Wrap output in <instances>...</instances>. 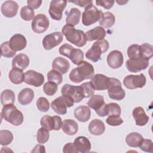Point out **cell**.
Segmentation results:
<instances>
[{
	"mask_svg": "<svg viewBox=\"0 0 153 153\" xmlns=\"http://www.w3.org/2000/svg\"><path fill=\"white\" fill-rule=\"evenodd\" d=\"M94 74L93 66L86 61H82L78 67L73 69L69 74V79L75 83H79L84 79H91Z\"/></svg>",
	"mask_w": 153,
	"mask_h": 153,
	"instance_id": "1",
	"label": "cell"
},
{
	"mask_svg": "<svg viewBox=\"0 0 153 153\" xmlns=\"http://www.w3.org/2000/svg\"><path fill=\"white\" fill-rule=\"evenodd\" d=\"M62 33L66 40L78 47H83L87 43L85 33L81 30L76 29L72 25H65L62 29Z\"/></svg>",
	"mask_w": 153,
	"mask_h": 153,
	"instance_id": "2",
	"label": "cell"
},
{
	"mask_svg": "<svg viewBox=\"0 0 153 153\" xmlns=\"http://www.w3.org/2000/svg\"><path fill=\"white\" fill-rule=\"evenodd\" d=\"M2 117L11 124L18 126L23 122V115L13 104L4 106L1 111Z\"/></svg>",
	"mask_w": 153,
	"mask_h": 153,
	"instance_id": "3",
	"label": "cell"
},
{
	"mask_svg": "<svg viewBox=\"0 0 153 153\" xmlns=\"http://www.w3.org/2000/svg\"><path fill=\"white\" fill-rule=\"evenodd\" d=\"M109 47V42L105 39H100L93 43L90 48L85 53V57L93 62H97L101 59L102 54L108 51Z\"/></svg>",
	"mask_w": 153,
	"mask_h": 153,
	"instance_id": "4",
	"label": "cell"
},
{
	"mask_svg": "<svg viewBox=\"0 0 153 153\" xmlns=\"http://www.w3.org/2000/svg\"><path fill=\"white\" fill-rule=\"evenodd\" d=\"M119 79L115 78H109L108 93L109 97L115 100H121L126 96V92L121 87Z\"/></svg>",
	"mask_w": 153,
	"mask_h": 153,
	"instance_id": "5",
	"label": "cell"
},
{
	"mask_svg": "<svg viewBox=\"0 0 153 153\" xmlns=\"http://www.w3.org/2000/svg\"><path fill=\"white\" fill-rule=\"evenodd\" d=\"M103 13L102 11L99 10L96 6L93 5L85 8L83 11L82 14V23L86 26L91 25L100 19Z\"/></svg>",
	"mask_w": 153,
	"mask_h": 153,
	"instance_id": "6",
	"label": "cell"
},
{
	"mask_svg": "<svg viewBox=\"0 0 153 153\" xmlns=\"http://www.w3.org/2000/svg\"><path fill=\"white\" fill-rule=\"evenodd\" d=\"M74 101L68 96H61L51 103V106L54 111L59 115H65L67 113V108L74 106Z\"/></svg>",
	"mask_w": 153,
	"mask_h": 153,
	"instance_id": "7",
	"label": "cell"
},
{
	"mask_svg": "<svg viewBox=\"0 0 153 153\" xmlns=\"http://www.w3.org/2000/svg\"><path fill=\"white\" fill-rule=\"evenodd\" d=\"M61 93L71 98L74 103H78L84 98L81 85L76 86L66 84L62 87Z\"/></svg>",
	"mask_w": 153,
	"mask_h": 153,
	"instance_id": "8",
	"label": "cell"
},
{
	"mask_svg": "<svg viewBox=\"0 0 153 153\" xmlns=\"http://www.w3.org/2000/svg\"><path fill=\"white\" fill-rule=\"evenodd\" d=\"M146 79L143 74L139 75H129L123 79L124 86L130 90L142 88L146 84Z\"/></svg>",
	"mask_w": 153,
	"mask_h": 153,
	"instance_id": "9",
	"label": "cell"
},
{
	"mask_svg": "<svg viewBox=\"0 0 153 153\" xmlns=\"http://www.w3.org/2000/svg\"><path fill=\"white\" fill-rule=\"evenodd\" d=\"M62 118L58 116L55 115L51 117L50 115H44L40 121L41 127L46 128L48 131L51 130H59L62 125Z\"/></svg>",
	"mask_w": 153,
	"mask_h": 153,
	"instance_id": "10",
	"label": "cell"
},
{
	"mask_svg": "<svg viewBox=\"0 0 153 153\" xmlns=\"http://www.w3.org/2000/svg\"><path fill=\"white\" fill-rule=\"evenodd\" d=\"M66 4V1H51L50 2L48 10V13L50 17L54 20H60L62 18V13L65 10Z\"/></svg>",
	"mask_w": 153,
	"mask_h": 153,
	"instance_id": "11",
	"label": "cell"
},
{
	"mask_svg": "<svg viewBox=\"0 0 153 153\" xmlns=\"http://www.w3.org/2000/svg\"><path fill=\"white\" fill-rule=\"evenodd\" d=\"M63 39V35L60 32H54L47 35L42 40V45L45 50H50L59 45Z\"/></svg>",
	"mask_w": 153,
	"mask_h": 153,
	"instance_id": "12",
	"label": "cell"
},
{
	"mask_svg": "<svg viewBox=\"0 0 153 153\" xmlns=\"http://www.w3.org/2000/svg\"><path fill=\"white\" fill-rule=\"evenodd\" d=\"M49 20L45 14H38L32 21V29L36 33H42L47 30L49 27Z\"/></svg>",
	"mask_w": 153,
	"mask_h": 153,
	"instance_id": "13",
	"label": "cell"
},
{
	"mask_svg": "<svg viewBox=\"0 0 153 153\" xmlns=\"http://www.w3.org/2000/svg\"><path fill=\"white\" fill-rule=\"evenodd\" d=\"M24 82L36 87H40L44 82V75L33 70H29L25 73Z\"/></svg>",
	"mask_w": 153,
	"mask_h": 153,
	"instance_id": "14",
	"label": "cell"
},
{
	"mask_svg": "<svg viewBox=\"0 0 153 153\" xmlns=\"http://www.w3.org/2000/svg\"><path fill=\"white\" fill-rule=\"evenodd\" d=\"M149 60L142 58L136 59H128L126 63L127 70L131 72H139L148 68Z\"/></svg>",
	"mask_w": 153,
	"mask_h": 153,
	"instance_id": "15",
	"label": "cell"
},
{
	"mask_svg": "<svg viewBox=\"0 0 153 153\" xmlns=\"http://www.w3.org/2000/svg\"><path fill=\"white\" fill-rule=\"evenodd\" d=\"M123 55L120 51L113 50L107 56V63L108 66L112 69L120 68L123 64Z\"/></svg>",
	"mask_w": 153,
	"mask_h": 153,
	"instance_id": "16",
	"label": "cell"
},
{
	"mask_svg": "<svg viewBox=\"0 0 153 153\" xmlns=\"http://www.w3.org/2000/svg\"><path fill=\"white\" fill-rule=\"evenodd\" d=\"M109 77L101 74H97L91 78L90 84L94 90H105L108 89Z\"/></svg>",
	"mask_w": 153,
	"mask_h": 153,
	"instance_id": "17",
	"label": "cell"
},
{
	"mask_svg": "<svg viewBox=\"0 0 153 153\" xmlns=\"http://www.w3.org/2000/svg\"><path fill=\"white\" fill-rule=\"evenodd\" d=\"M19 9V5L14 1H6L1 5V13L8 18H11L16 16Z\"/></svg>",
	"mask_w": 153,
	"mask_h": 153,
	"instance_id": "18",
	"label": "cell"
},
{
	"mask_svg": "<svg viewBox=\"0 0 153 153\" xmlns=\"http://www.w3.org/2000/svg\"><path fill=\"white\" fill-rule=\"evenodd\" d=\"M9 45L14 51H21L26 47L27 40L24 35L16 33L11 37Z\"/></svg>",
	"mask_w": 153,
	"mask_h": 153,
	"instance_id": "19",
	"label": "cell"
},
{
	"mask_svg": "<svg viewBox=\"0 0 153 153\" xmlns=\"http://www.w3.org/2000/svg\"><path fill=\"white\" fill-rule=\"evenodd\" d=\"M132 115L135 120L136 124L139 126L146 125L149 121V117L146 114L144 109L140 106H137L133 109Z\"/></svg>",
	"mask_w": 153,
	"mask_h": 153,
	"instance_id": "20",
	"label": "cell"
},
{
	"mask_svg": "<svg viewBox=\"0 0 153 153\" xmlns=\"http://www.w3.org/2000/svg\"><path fill=\"white\" fill-rule=\"evenodd\" d=\"M51 66L53 69L59 72L62 74H66L70 68L69 61L62 57H56L53 60Z\"/></svg>",
	"mask_w": 153,
	"mask_h": 153,
	"instance_id": "21",
	"label": "cell"
},
{
	"mask_svg": "<svg viewBox=\"0 0 153 153\" xmlns=\"http://www.w3.org/2000/svg\"><path fill=\"white\" fill-rule=\"evenodd\" d=\"M74 146L78 152H88L91 148V143L88 139L85 136H78L74 142Z\"/></svg>",
	"mask_w": 153,
	"mask_h": 153,
	"instance_id": "22",
	"label": "cell"
},
{
	"mask_svg": "<svg viewBox=\"0 0 153 153\" xmlns=\"http://www.w3.org/2000/svg\"><path fill=\"white\" fill-rule=\"evenodd\" d=\"M90 116L91 110L87 106H79L74 110V117L80 122L84 123L90 119Z\"/></svg>",
	"mask_w": 153,
	"mask_h": 153,
	"instance_id": "23",
	"label": "cell"
},
{
	"mask_svg": "<svg viewBox=\"0 0 153 153\" xmlns=\"http://www.w3.org/2000/svg\"><path fill=\"white\" fill-rule=\"evenodd\" d=\"M29 58L26 54L20 53L13 58L12 66L13 68H17L23 71L29 66Z\"/></svg>",
	"mask_w": 153,
	"mask_h": 153,
	"instance_id": "24",
	"label": "cell"
},
{
	"mask_svg": "<svg viewBox=\"0 0 153 153\" xmlns=\"http://www.w3.org/2000/svg\"><path fill=\"white\" fill-rule=\"evenodd\" d=\"M106 34L105 29L101 26H96L85 33L87 39L88 41L102 39L105 37Z\"/></svg>",
	"mask_w": 153,
	"mask_h": 153,
	"instance_id": "25",
	"label": "cell"
},
{
	"mask_svg": "<svg viewBox=\"0 0 153 153\" xmlns=\"http://www.w3.org/2000/svg\"><path fill=\"white\" fill-rule=\"evenodd\" d=\"M88 128L91 134L99 136L102 134L105 131V126L102 120L94 119L89 123Z\"/></svg>",
	"mask_w": 153,
	"mask_h": 153,
	"instance_id": "26",
	"label": "cell"
},
{
	"mask_svg": "<svg viewBox=\"0 0 153 153\" xmlns=\"http://www.w3.org/2000/svg\"><path fill=\"white\" fill-rule=\"evenodd\" d=\"M34 98V92L30 88L22 89L18 94V101L22 105H27L32 102Z\"/></svg>",
	"mask_w": 153,
	"mask_h": 153,
	"instance_id": "27",
	"label": "cell"
},
{
	"mask_svg": "<svg viewBox=\"0 0 153 153\" xmlns=\"http://www.w3.org/2000/svg\"><path fill=\"white\" fill-rule=\"evenodd\" d=\"M62 129L63 131L69 136L75 134L78 130V124L74 120L67 119L62 122Z\"/></svg>",
	"mask_w": 153,
	"mask_h": 153,
	"instance_id": "28",
	"label": "cell"
},
{
	"mask_svg": "<svg viewBox=\"0 0 153 153\" xmlns=\"http://www.w3.org/2000/svg\"><path fill=\"white\" fill-rule=\"evenodd\" d=\"M65 14H66V24H69L74 26L79 23L81 16V11L79 9L74 7L72 8L69 11H66Z\"/></svg>",
	"mask_w": 153,
	"mask_h": 153,
	"instance_id": "29",
	"label": "cell"
},
{
	"mask_svg": "<svg viewBox=\"0 0 153 153\" xmlns=\"http://www.w3.org/2000/svg\"><path fill=\"white\" fill-rule=\"evenodd\" d=\"M8 77L10 81L14 84H20L25 80V74L23 71L17 68H12L9 72Z\"/></svg>",
	"mask_w": 153,
	"mask_h": 153,
	"instance_id": "30",
	"label": "cell"
},
{
	"mask_svg": "<svg viewBox=\"0 0 153 153\" xmlns=\"http://www.w3.org/2000/svg\"><path fill=\"white\" fill-rule=\"evenodd\" d=\"M115 22V17L111 12L107 11L103 13L99 23L100 26L105 28L111 27Z\"/></svg>",
	"mask_w": 153,
	"mask_h": 153,
	"instance_id": "31",
	"label": "cell"
},
{
	"mask_svg": "<svg viewBox=\"0 0 153 153\" xmlns=\"http://www.w3.org/2000/svg\"><path fill=\"white\" fill-rule=\"evenodd\" d=\"M142 136L137 132H131L127 135L126 137V142L130 147L137 148L139 146L142 140Z\"/></svg>",
	"mask_w": 153,
	"mask_h": 153,
	"instance_id": "32",
	"label": "cell"
},
{
	"mask_svg": "<svg viewBox=\"0 0 153 153\" xmlns=\"http://www.w3.org/2000/svg\"><path fill=\"white\" fill-rule=\"evenodd\" d=\"M105 104V103L103 96L99 94L92 96L87 102L88 107L94 109L96 112L99 110Z\"/></svg>",
	"mask_w": 153,
	"mask_h": 153,
	"instance_id": "33",
	"label": "cell"
},
{
	"mask_svg": "<svg viewBox=\"0 0 153 153\" xmlns=\"http://www.w3.org/2000/svg\"><path fill=\"white\" fill-rule=\"evenodd\" d=\"M15 101V94L10 89H5L1 92V102L5 106L9 104H13Z\"/></svg>",
	"mask_w": 153,
	"mask_h": 153,
	"instance_id": "34",
	"label": "cell"
},
{
	"mask_svg": "<svg viewBox=\"0 0 153 153\" xmlns=\"http://www.w3.org/2000/svg\"><path fill=\"white\" fill-rule=\"evenodd\" d=\"M140 46L142 59L146 60L151 59L153 55V46L148 43H143Z\"/></svg>",
	"mask_w": 153,
	"mask_h": 153,
	"instance_id": "35",
	"label": "cell"
},
{
	"mask_svg": "<svg viewBox=\"0 0 153 153\" xmlns=\"http://www.w3.org/2000/svg\"><path fill=\"white\" fill-rule=\"evenodd\" d=\"M69 59L75 65H79L81 63L84 59L83 51L79 48H74L69 57Z\"/></svg>",
	"mask_w": 153,
	"mask_h": 153,
	"instance_id": "36",
	"label": "cell"
},
{
	"mask_svg": "<svg viewBox=\"0 0 153 153\" xmlns=\"http://www.w3.org/2000/svg\"><path fill=\"white\" fill-rule=\"evenodd\" d=\"M13 133L8 130H0V144L5 146L10 144L13 140Z\"/></svg>",
	"mask_w": 153,
	"mask_h": 153,
	"instance_id": "37",
	"label": "cell"
},
{
	"mask_svg": "<svg viewBox=\"0 0 153 153\" xmlns=\"http://www.w3.org/2000/svg\"><path fill=\"white\" fill-rule=\"evenodd\" d=\"M127 53L129 59L142 58L140 54V46L138 44H132L129 46L127 48Z\"/></svg>",
	"mask_w": 153,
	"mask_h": 153,
	"instance_id": "38",
	"label": "cell"
},
{
	"mask_svg": "<svg viewBox=\"0 0 153 153\" xmlns=\"http://www.w3.org/2000/svg\"><path fill=\"white\" fill-rule=\"evenodd\" d=\"M20 14L22 19L25 21H30L35 17L34 10L28 5L23 6L20 11Z\"/></svg>",
	"mask_w": 153,
	"mask_h": 153,
	"instance_id": "39",
	"label": "cell"
},
{
	"mask_svg": "<svg viewBox=\"0 0 153 153\" xmlns=\"http://www.w3.org/2000/svg\"><path fill=\"white\" fill-rule=\"evenodd\" d=\"M1 56L7 58H11L16 54L15 51H14L9 45V41H5L1 45Z\"/></svg>",
	"mask_w": 153,
	"mask_h": 153,
	"instance_id": "40",
	"label": "cell"
},
{
	"mask_svg": "<svg viewBox=\"0 0 153 153\" xmlns=\"http://www.w3.org/2000/svg\"><path fill=\"white\" fill-rule=\"evenodd\" d=\"M50 133L48 130L44 127L38 129L36 133V140L39 143H45L49 139Z\"/></svg>",
	"mask_w": 153,
	"mask_h": 153,
	"instance_id": "41",
	"label": "cell"
},
{
	"mask_svg": "<svg viewBox=\"0 0 153 153\" xmlns=\"http://www.w3.org/2000/svg\"><path fill=\"white\" fill-rule=\"evenodd\" d=\"M47 78L48 81L54 82L57 85L61 84L63 81L62 74L54 69H52L48 72Z\"/></svg>",
	"mask_w": 153,
	"mask_h": 153,
	"instance_id": "42",
	"label": "cell"
},
{
	"mask_svg": "<svg viewBox=\"0 0 153 153\" xmlns=\"http://www.w3.org/2000/svg\"><path fill=\"white\" fill-rule=\"evenodd\" d=\"M121 112V107L117 103L112 102L106 105V115H120Z\"/></svg>",
	"mask_w": 153,
	"mask_h": 153,
	"instance_id": "43",
	"label": "cell"
},
{
	"mask_svg": "<svg viewBox=\"0 0 153 153\" xmlns=\"http://www.w3.org/2000/svg\"><path fill=\"white\" fill-rule=\"evenodd\" d=\"M43 91L48 96H53L57 91V85L53 82L48 81L43 86Z\"/></svg>",
	"mask_w": 153,
	"mask_h": 153,
	"instance_id": "44",
	"label": "cell"
},
{
	"mask_svg": "<svg viewBox=\"0 0 153 153\" xmlns=\"http://www.w3.org/2000/svg\"><path fill=\"white\" fill-rule=\"evenodd\" d=\"M36 106L41 112H47L50 109V103L44 97H40L36 100Z\"/></svg>",
	"mask_w": 153,
	"mask_h": 153,
	"instance_id": "45",
	"label": "cell"
},
{
	"mask_svg": "<svg viewBox=\"0 0 153 153\" xmlns=\"http://www.w3.org/2000/svg\"><path fill=\"white\" fill-rule=\"evenodd\" d=\"M81 86L82 87V90L84 98L91 97L92 96L94 95V89L93 88L90 82H84L81 85Z\"/></svg>",
	"mask_w": 153,
	"mask_h": 153,
	"instance_id": "46",
	"label": "cell"
},
{
	"mask_svg": "<svg viewBox=\"0 0 153 153\" xmlns=\"http://www.w3.org/2000/svg\"><path fill=\"white\" fill-rule=\"evenodd\" d=\"M139 147L144 152H153V142L151 139H143Z\"/></svg>",
	"mask_w": 153,
	"mask_h": 153,
	"instance_id": "47",
	"label": "cell"
},
{
	"mask_svg": "<svg viewBox=\"0 0 153 153\" xmlns=\"http://www.w3.org/2000/svg\"><path fill=\"white\" fill-rule=\"evenodd\" d=\"M106 122L108 124L111 126H118L121 125L123 123V119L120 117V115H109L106 118Z\"/></svg>",
	"mask_w": 153,
	"mask_h": 153,
	"instance_id": "48",
	"label": "cell"
},
{
	"mask_svg": "<svg viewBox=\"0 0 153 153\" xmlns=\"http://www.w3.org/2000/svg\"><path fill=\"white\" fill-rule=\"evenodd\" d=\"M74 48L73 46L69 44H64L61 45L59 49V53L64 56H66L69 58V55L72 51V50Z\"/></svg>",
	"mask_w": 153,
	"mask_h": 153,
	"instance_id": "49",
	"label": "cell"
},
{
	"mask_svg": "<svg viewBox=\"0 0 153 153\" xmlns=\"http://www.w3.org/2000/svg\"><path fill=\"white\" fill-rule=\"evenodd\" d=\"M114 3H115V1L113 0H96V5L101 6L107 10L113 7Z\"/></svg>",
	"mask_w": 153,
	"mask_h": 153,
	"instance_id": "50",
	"label": "cell"
},
{
	"mask_svg": "<svg viewBox=\"0 0 153 153\" xmlns=\"http://www.w3.org/2000/svg\"><path fill=\"white\" fill-rule=\"evenodd\" d=\"M69 2H72L77 5L81 7H83L85 9L88 8L93 5V1L92 0H76V1H69Z\"/></svg>",
	"mask_w": 153,
	"mask_h": 153,
	"instance_id": "51",
	"label": "cell"
},
{
	"mask_svg": "<svg viewBox=\"0 0 153 153\" xmlns=\"http://www.w3.org/2000/svg\"><path fill=\"white\" fill-rule=\"evenodd\" d=\"M63 152L64 153H78V151L76 149L74 143H66L63 148Z\"/></svg>",
	"mask_w": 153,
	"mask_h": 153,
	"instance_id": "52",
	"label": "cell"
},
{
	"mask_svg": "<svg viewBox=\"0 0 153 153\" xmlns=\"http://www.w3.org/2000/svg\"><path fill=\"white\" fill-rule=\"evenodd\" d=\"M27 4L29 7L33 9H37L38 8L41 4L42 1L41 0H27Z\"/></svg>",
	"mask_w": 153,
	"mask_h": 153,
	"instance_id": "53",
	"label": "cell"
},
{
	"mask_svg": "<svg viewBox=\"0 0 153 153\" xmlns=\"http://www.w3.org/2000/svg\"><path fill=\"white\" fill-rule=\"evenodd\" d=\"M31 152H45V146L42 145H36L31 151Z\"/></svg>",
	"mask_w": 153,
	"mask_h": 153,
	"instance_id": "54",
	"label": "cell"
},
{
	"mask_svg": "<svg viewBox=\"0 0 153 153\" xmlns=\"http://www.w3.org/2000/svg\"><path fill=\"white\" fill-rule=\"evenodd\" d=\"M116 2H117L118 4H120V5H123V4H126V3H127V1H117Z\"/></svg>",
	"mask_w": 153,
	"mask_h": 153,
	"instance_id": "55",
	"label": "cell"
}]
</instances>
